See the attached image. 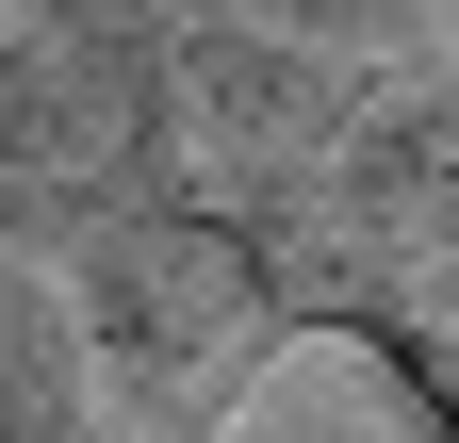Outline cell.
Masks as SVG:
<instances>
[{
    "instance_id": "obj_1",
    "label": "cell",
    "mask_w": 459,
    "mask_h": 443,
    "mask_svg": "<svg viewBox=\"0 0 459 443\" xmlns=\"http://www.w3.org/2000/svg\"><path fill=\"white\" fill-rule=\"evenodd\" d=\"M0 443H82V345L33 280H0Z\"/></svg>"
},
{
    "instance_id": "obj_2",
    "label": "cell",
    "mask_w": 459,
    "mask_h": 443,
    "mask_svg": "<svg viewBox=\"0 0 459 443\" xmlns=\"http://www.w3.org/2000/svg\"><path fill=\"white\" fill-rule=\"evenodd\" d=\"M33 148H66V99H49L33 33H0V164H33Z\"/></svg>"
}]
</instances>
